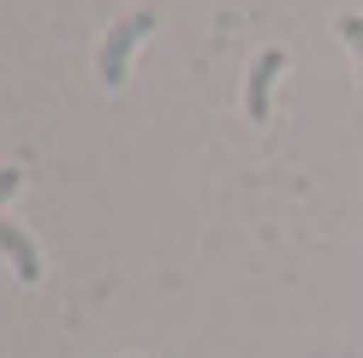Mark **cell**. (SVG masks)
<instances>
[{
    "instance_id": "cell-1",
    "label": "cell",
    "mask_w": 363,
    "mask_h": 358,
    "mask_svg": "<svg viewBox=\"0 0 363 358\" xmlns=\"http://www.w3.org/2000/svg\"><path fill=\"white\" fill-rule=\"evenodd\" d=\"M143 30H155V12H131V18H119L108 30V48H101V78H108V90L125 84V60L143 42Z\"/></svg>"
},
{
    "instance_id": "cell-2",
    "label": "cell",
    "mask_w": 363,
    "mask_h": 358,
    "mask_svg": "<svg viewBox=\"0 0 363 358\" xmlns=\"http://www.w3.org/2000/svg\"><path fill=\"white\" fill-rule=\"evenodd\" d=\"M0 251H6L12 275H18L24 287H36V281H42V251H36V239H30L24 227H12V221H0Z\"/></svg>"
},
{
    "instance_id": "cell-3",
    "label": "cell",
    "mask_w": 363,
    "mask_h": 358,
    "mask_svg": "<svg viewBox=\"0 0 363 358\" xmlns=\"http://www.w3.org/2000/svg\"><path fill=\"white\" fill-rule=\"evenodd\" d=\"M280 66H286V54H280V48H262V54H256L250 84H245V108H250V119H268V90H274Z\"/></svg>"
},
{
    "instance_id": "cell-4",
    "label": "cell",
    "mask_w": 363,
    "mask_h": 358,
    "mask_svg": "<svg viewBox=\"0 0 363 358\" xmlns=\"http://www.w3.org/2000/svg\"><path fill=\"white\" fill-rule=\"evenodd\" d=\"M340 36L352 42V54H357V72H363V18H357V12H345V18H340Z\"/></svg>"
},
{
    "instance_id": "cell-5",
    "label": "cell",
    "mask_w": 363,
    "mask_h": 358,
    "mask_svg": "<svg viewBox=\"0 0 363 358\" xmlns=\"http://www.w3.org/2000/svg\"><path fill=\"white\" fill-rule=\"evenodd\" d=\"M18 185H24V173H18V168H0V203H6Z\"/></svg>"
}]
</instances>
